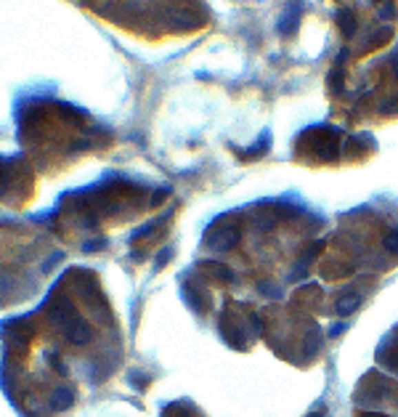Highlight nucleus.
<instances>
[{"label": "nucleus", "mask_w": 398, "mask_h": 417, "mask_svg": "<svg viewBox=\"0 0 398 417\" xmlns=\"http://www.w3.org/2000/svg\"><path fill=\"white\" fill-rule=\"evenodd\" d=\"M236 239H239V229H236L234 223H216V226H210L207 234H205V242H207L210 247H216V250L231 247Z\"/></svg>", "instance_id": "obj_1"}, {"label": "nucleus", "mask_w": 398, "mask_h": 417, "mask_svg": "<svg viewBox=\"0 0 398 417\" xmlns=\"http://www.w3.org/2000/svg\"><path fill=\"white\" fill-rule=\"evenodd\" d=\"M359 303H362V298L359 295H345V298H340L337 301V314H350V311L359 309Z\"/></svg>", "instance_id": "obj_2"}, {"label": "nucleus", "mask_w": 398, "mask_h": 417, "mask_svg": "<svg viewBox=\"0 0 398 417\" xmlns=\"http://www.w3.org/2000/svg\"><path fill=\"white\" fill-rule=\"evenodd\" d=\"M337 21L343 24V32H345V35H350V32L356 30V19L350 17V11H340V14H337Z\"/></svg>", "instance_id": "obj_3"}, {"label": "nucleus", "mask_w": 398, "mask_h": 417, "mask_svg": "<svg viewBox=\"0 0 398 417\" xmlns=\"http://www.w3.org/2000/svg\"><path fill=\"white\" fill-rule=\"evenodd\" d=\"M382 245H385V250H388V253L398 255V229L385 236V242H382Z\"/></svg>", "instance_id": "obj_4"}]
</instances>
